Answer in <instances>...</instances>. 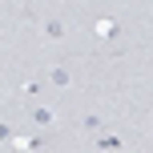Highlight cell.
I'll list each match as a JSON object with an SVG mask.
<instances>
[{"instance_id": "1", "label": "cell", "mask_w": 153, "mask_h": 153, "mask_svg": "<svg viewBox=\"0 0 153 153\" xmlns=\"http://www.w3.org/2000/svg\"><path fill=\"white\" fill-rule=\"evenodd\" d=\"M93 145H97L101 153H121V149H125V141L117 137V133H97V137H93Z\"/></svg>"}, {"instance_id": "2", "label": "cell", "mask_w": 153, "mask_h": 153, "mask_svg": "<svg viewBox=\"0 0 153 153\" xmlns=\"http://www.w3.org/2000/svg\"><path fill=\"white\" fill-rule=\"evenodd\" d=\"M45 76H48V85H56V89H69V81H73V73L65 69V65H53Z\"/></svg>"}, {"instance_id": "3", "label": "cell", "mask_w": 153, "mask_h": 153, "mask_svg": "<svg viewBox=\"0 0 153 153\" xmlns=\"http://www.w3.org/2000/svg\"><path fill=\"white\" fill-rule=\"evenodd\" d=\"M45 36H48V40H61V36H65V20H56V16H45Z\"/></svg>"}, {"instance_id": "4", "label": "cell", "mask_w": 153, "mask_h": 153, "mask_svg": "<svg viewBox=\"0 0 153 153\" xmlns=\"http://www.w3.org/2000/svg\"><path fill=\"white\" fill-rule=\"evenodd\" d=\"M32 121H36V125H53V121H56V109H48V105L32 109Z\"/></svg>"}, {"instance_id": "5", "label": "cell", "mask_w": 153, "mask_h": 153, "mask_svg": "<svg viewBox=\"0 0 153 153\" xmlns=\"http://www.w3.org/2000/svg\"><path fill=\"white\" fill-rule=\"evenodd\" d=\"M117 32H121V28H117V20H97V36H101V40H113Z\"/></svg>"}, {"instance_id": "6", "label": "cell", "mask_w": 153, "mask_h": 153, "mask_svg": "<svg viewBox=\"0 0 153 153\" xmlns=\"http://www.w3.org/2000/svg\"><path fill=\"white\" fill-rule=\"evenodd\" d=\"M12 145L20 149V153H32V149H40V137H16Z\"/></svg>"}]
</instances>
